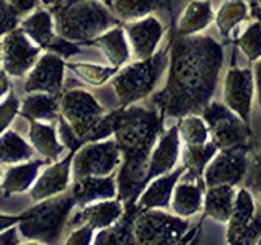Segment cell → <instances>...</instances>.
<instances>
[{
	"label": "cell",
	"mask_w": 261,
	"mask_h": 245,
	"mask_svg": "<svg viewBox=\"0 0 261 245\" xmlns=\"http://www.w3.org/2000/svg\"><path fill=\"white\" fill-rule=\"evenodd\" d=\"M224 47L211 36H176L168 46L167 80L152 96L163 119L201 114L216 93Z\"/></svg>",
	"instance_id": "6da1fadb"
},
{
	"label": "cell",
	"mask_w": 261,
	"mask_h": 245,
	"mask_svg": "<svg viewBox=\"0 0 261 245\" xmlns=\"http://www.w3.org/2000/svg\"><path fill=\"white\" fill-rule=\"evenodd\" d=\"M162 125L163 118L155 106L147 108L134 103L113 111V139L121 151L118 198L124 204H134L145 186L147 165Z\"/></svg>",
	"instance_id": "7a4b0ae2"
},
{
	"label": "cell",
	"mask_w": 261,
	"mask_h": 245,
	"mask_svg": "<svg viewBox=\"0 0 261 245\" xmlns=\"http://www.w3.org/2000/svg\"><path fill=\"white\" fill-rule=\"evenodd\" d=\"M116 24L119 20L101 0H75L54 10L56 33L75 44H87Z\"/></svg>",
	"instance_id": "3957f363"
},
{
	"label": "cell",
	"mask_w": 261,
	"mask_h": 245,
	"mask_svg": "<svg viewBox=\"0 0 261 245\" xmlns=\"http://www.w3.org/2000/svg\"><path fill=\"white\" fill-rule=\"evenodd\" d=\"M75 206V198L67 191L41 201H35V206L21 212L23 219L16 224L21 239H28L31 243L59 242Z\"/></svg>",
	"instance_id": "277c9868"
},
{
	"label": "cell",
	"mask_w": 261,
	"mask_h": 245,
	"mask_svg": "<svg viewBox=\"0 0 261 245\" xmlns=\"http://www.w3.org/2000/svg\"><path fill=\"white\" fill-rule=\"evenodd\" d=\"M168 65V47L157 51L147 59H137L111 77V87L116 93L119 106H129L153 93L163 72Z\"/></svg>",
	"instance_id": "5b68a950"
},
{
	"label": "cell",
	"mask_w": 261,
	"mask_h": 245,
	"mask_svg": "<svg viewBox=\"0 0 261 245\" xmlns=\"http://www.w3.org/2000/svg\"><path fill=\"white\" fill-rule=\"evenodd\" d=\"M190 229L186 217L162 209H142L134 219V242L141 245H175Z\"/></svg>",
	"instance_id": "8992f818"
},
{
	"label": "cell",
	"mask_w": 261,
	"mask_h": 245,
	"mask_svg": "<svg viewBox=\"0 0 261 245\" xmlns=\"http://www.w3.org/2000/svg\"><path fill=\"white\" fill-rule=\"evenodd\" d=\"M59 113L72 128L73 134L80 139V142L85 144L88 134L106 114V110L93 93L77 88L61 95Z\"/></svg>",
	"instance_id": "52a82bcc"
},
{
	"label": "cell",
	"mask_w": 261,
	"mask_h": 245,
	"mask_svg": "<svg viewBox=\"0 0 261 245\" xmlns=\"http://www.w3.org/2000/svg\"><path fill=\"white\" fill-rule=\"evenodd\" d=\"M202 119L209 128V137L220 149L248 144L251 129L239 114H235L227 105L211 102L201 113Z\"/></svg>",
	"instance_id": "ba28073f"
},
{
	"label": "cell",
	"mask_w": 261,
	"mask_h": 245,
	"mask_svg": "<svg viewBox=\"0 0 261 245\" xmlns=\"http://www.w3.org/2000/svg\"><path fill=\"white\" fill-rule=\"evenodd\" d=\"M121 165V151L114 139L92 141L82 144L73 154L72 175L73 180L82 177H103L114 174Z\"/></svg>",
	"instance_id": "9c48e42d"
},
{
	"label": "cell",
	"mask_w": 261,
	"mask_h": 245,
	"mask_svg": "<svg viewBox=\"0 0 261 245\" xmlns=\"http://www.w3.org/2000/svg\"><path fill=\"white\" fill-rule=\"evenodd\" d=\"M248 144L217 151L204 168V185H240L248 172Z\"/></svg>",
	"instance_id": "30bf717a"
},
{
	"label": "cell",
	"mask_w": 261,
	"mask_h": 245,
	"mask_svg": "<svg viewBox=\"0 0 261 245\" xmlns=\"http://www.w3.org/2000/svg\"><path fill=\"white\" fill-rule=\"evenodd\" d=\"M0 47H2L4 70L12 77L24 76L43 53V49L33 43L18 27L2 36Z\"/></svg>",
	"instance_id": "8fae6325"
},
{
	"label": "cell",
	"mask_w": 261,
	"mask_h": 245,
	"mask_svg": "<svg viewBox=\"0 0 261 245\" xmlns=\"http://www.w3.org/2000/svg\"><path fill=\"white\" fill-rule=\"evenodd\" d=\"M65 76L64 57L53 51L41 53L35 65L27 72L24 79V92L27 93H49L61 95Z\"/></svg>",
	"instance_id": "7c38bea8"
},
{
	"label": "cell",
	"mask_w": 261,
	"mask_h": 245,
	"mask_svg": "<svg viewBox=\"0 0 261 245\" xmlns=\"http://www.w3.org/2000/svg\"><path fill=\"white\" fill-rule=\"evenodd\" d=\"M253 96H255V76L251 69H230L225 76L224 100L235 114L250 125Z\"/></svg>",
	"instance_id": "4fadbf2b"
},
{
	"label": "cell",
	"mask_w": 261,
	"mask_h": 245,
	"mask_svg": "<svg viewBox=\"0 0 261 245\" xmlns=\"http://www.w3.org/2000/svg\"><path fill=\"white\" fill-rule=\"evenodd\" d=\"M75 151H69L64 159L47 163L43 172H39L35 183L28 190L33 201H41L51 196L65 193L70 186L72 180V160Z\"/></svg>",
	"instance_id": "5bb4252c"
},
{
	"label": "cell",
	"mask_w": 261,
	"mask_h": 245,
	"mask_svg": "<svg viewBox=\"0 0 261 245\" xmlns=\"http://www.w3.org/2000/svg\"><path fill=\"white\" fill-rule=\"evenodd\" d=\"M124 33L130 53L137 59H147V57L157 53V47L163 38L165 28L155 16L149 15L141 20L129 21L124 28Z\"/></svg>",
	"instance_id": "9a60e30c"
},
{
	"label": "cell",
	"mask_w": 261,
	"mask_h": 245,
	"mask_svg": "<svg viewBox=\"0 0 261 245\" xmlns=\"http://www.w3.org/2000/svg\"><path fill=\"white\" fill-rule=\"evenodd\" d=\"M179 154H181V139H179L178 125H173L167 131L160 133L157 142L153 145L145 172V185L152 178L173 170L178 163Z\"/></svg>",
	"instance_id": "2e32d148"
},
{
	"label": "cell",
	"mask_w": 261,
	"mask_h": 245,
	"mask_svg": "<svg viewBox=\"0 0 261 245\" xmlns=\"http://www.w3.org/2000/svg\"><path fill=\"white\" fill-rule=\"evenodd\" d=\"M124 203L119 198H108V200H100L88 203L75 214H70L67 226H80V224H88L92 226L95 231L100 229H106L113 226L116 220L124 214Z\"/></svg>",
	"instance_id": "e0dca14e"
},
{
	"label": "cell",
	"mask_w": 261,
	"mask_h": 245,
	"mask_svg": "<svg viewBox=\"0 0 261 245\" xmlns=\"http://www.w3.org/2000/svg\"><path fill=\"white\" fill-rule=\"evenodd\" d=\"M186 172V167L173 168L168 174H163L152 178L150 182L142 188V191L139 193L136 200V206L139 209H165L170 206L173 190L178 183V180L183 177Z\"/></svg>",
	"instance_id": "ac0fdd59"
},
{
	"label": "cell",
	"mask_w": 261,
	"mask_h": 245,
	"mask_svg": "<svg viewBox=\"0 0 261 245\" xmlns=\"http://www.w3.org/2000/svg\"><path fill=\"white\" fill-rule=\"evenodd\" d=\"M183 178L185 180H178L170 204L176 216L191 217L202 209L204 180L190 174V172H185Z\"/></svg>",
	"instance_id": "d6986e66"
},
{
	"label": "cell",
	"mask_w": 261,
	"mask_h": 245,
	"mask_svg": "<svg viewBox=\"0 0 261 245\" xmlns=\"http://www.w3.org/2000/svg\"><path fill=\"white\" fill-rule=\"evenodd\" d=\"M47 163H51V160L30 159L20 163H13L4 174L2 180H0V190H2L4 196L27 193L31 188V185L35 183L41 168L46 167Z\"/></svg>",
	"instance_id": "ffe728a7"
},
{
	"label": "cell",
	"mask_w": 261,
	"mask_h": 245,
	"mask_svg": "<svg viewBox=\"0 0 261 245\" xmlns=\"http://www.w3.org/2000/svg\"><path fill=\"white\" fill-rule=\"evenodd\" d=\"M73 198H75L77 204L85 206L88 203L100 201V200H108V198H118V183L114 174L96 177H82L73 180L72 191Z\"/></svg>",
	"instance_id": "44dd1931"
},
{
	"label": "cell",
	"mask_w": 261,
	"mask_h": 245,
	"mask_svg": "<svg viewBox=\"0 0 261 245\" xmlns=\"http://www.w3.org/2000/svg\"><path fill=\"white\" fill-rule=\"evenodd\" d=\"M87 46H93L100 49L113 67L121 69L130 59V47L127 43L126 33L124 28L119 27V24L111 27L110 30L103 31L100 36L88 41Z\"/></svg>",
	"instance_id": "7402d4cb"
},
{
	"label": "cell",
	"mask_w": 261,
	"mask_h": 245,
	"mask_svg": "<svg viewBox=\"0 0 261 245\" xmlns=\"http://www.w3.org/2000/svg\"><path fill=\"white\" fill-rule=\"evenodd\" d=\"M30 131L28 139L30 144L33 145L41 157L47 160H59L61 155L65 149V145L57 137V131L51 121H35L30 119Z\"/></svg>",
	"instance_id": "603a6c76"
},
{
	"label": "cell",
	"mask_w": 261,
	"mask_h": 245,
	"mask_svg": "<svg viewBox=\"0 0 261 245\" xmlns=\"http://www.w3.org/2000/svg\"><path fill=\"white\" fill-rule=\"evenodd\" d=\"M20 28L41 49H49L56 38L54 16L49 10H43V8H35L30 12L27 18L21 20Z\"/></svg>",
	"instance_id": "cb8c5ba5"
},
{
	"label": "cell",
	"mask_w": 261,
	"mask_h": 245,
	"mask_svg": "<svg viewBox=\"0 0 261 245\" xmlns=\"http://www.w3.org/2000/svg\"><path fill=\"white\" fill-rule=\"evenodd\" d=\"M214 21V10L209 0H191L178 20V36L198 35Z\"/></svg>",
	"instance_id": "d4e9b609"
},
{
	"label": "cell",
	"mask_w": 261,
	"mask_h": 245,
	"mask_svg": "<svg viewBox=\"0 0 261 245\" xmlns=\"http://www.w3.org/2000/svg\"><path fill=\"white\" fill-rule=\"evenodd\" d=\"M235 186L232 185H216L207 186L204 193L202 208L206 216L217 220V223H227L230 219L233 201H235Z\"/></svg>",
	"instance_id": "484cf974"
},
{
	"label": "cell",
	"mask_w": 261,
	"mask_h": 245,
	"mask_svg": "<svg viewBox=\"0 0 261 245\" xmlns=\"http://www.w3.org/2000/svg\"><path fill=\"white\" fill-rule=\"evenodd\" d=\"M61 95L49 93H28L23 98L20 106V114L24 119L35 121H56L59 118Z\"/></svg>",
	"instance_id": "4316f807"
},
{
	"label": "cell",
	"mask_w": 261,
	"mask_h": 245,
	"mask_svg": "<svg viewBox=\"0 0 261 245\" xmlns=\"http://www.w3.org/2000/svg\"><path fill=\"white\" fill-rule=\"evenodd\" d=\"M124 214H122L113 226L96 231L93 237V243L105 245V243H136L134 242V219L137 212L141 211L136 203L124 204Z\"/></svg>",
	"instance_id": "83f0119b"
},
{
	"label": "cell",
	"mask_w": 261,
	"mask_h": 245,
	"mask_svg": "<svg viewBox=\"0 0 261 245\" xmlns=\"http://www.w3.org/2000/svg\"><path fill=\"white\" fill-rule=\"evenodd\" d=\"M258 206L255 194H253L248 188H240L235 193V201H233V209L230 219L227 220V243H232V240L239 235L245 226L255 216Z\"/></svg>",
	"instance_id": "f1b7e54d"
},
{
	"label": "cell",
	"mask_w": 261,
	"mask_h": 245,
	"mask_svg": "<svg viewBox=\"0 0 261 245\" xmlns=\"http://www.w3.org/2000/svg\"><path fill=\"white\" fill-rule=\"evenodd\" d=\"M33 154H35L33 145L24 141L16 131L7 129L0 134V163L13 165L33 159Z\"/></svg>",
	"instance_id": "f546056e"
},
{
	"label": "cell",
	"mask_w": 261,
	"mask_h": 245,
	"mask_svg": "<svg viewBox=\"0 0 261 245\" xmlns=\"http://www.w3.org/2000/svg\"><path fill=\"white\" fill-rule=\"evenodd\" d=\"M163 0H113L111 10L121 21H136L157 12Z\"/></svg>",
	"instance_id": "4dcf8cb0"
},
{
	"label": "cell",
	"mask_w": 261,
	"mask_h": 245,
	"mask_svg": "<svg viewBox=\"0 0 261 245\" xmlns=\"http://www.w3.org/2000/svg\"><path fill=\"white\" fill-rule=\"evenodd\" d=\"M65 69H70L80 80L92 87H103L118 72V67H113V65L90 62H65Z\"/></svg>",
	"instance_id": "1f68e13d"
},
{
	"label": "cell",
	"mask_w": 261,
	"mask_h": 245,
	"mask_svg": "<svg viewBox=\"0 0 261 245\" xmlns=\"http://www.w3.org/2000/svg\"><path fill=\"white\" fill-rule=\"evenodd\" d=\"M248 7L245 0H225V4L219 8L217 15H214L216 24L222 36H228L230 31L247 18Z\"/></svg>",
	"instance_id": "d6a6232c"
},
{
	"label": "cell",
	"mask_w": 261,
	"mask_h": 245,
	"mask_svg": "<svg viewBox=\"0 0 261 245\" xmlns=\"http://www.w3.org/2000/svg\"><path fill=\"white\" fill-rule=\"evenodd\" d=\"M217 151L219 149L212 141H207L206 144H199V145H186L183 152V162L186 172L202 178L204 168L207 167V163L214 157Z\"/></svg>",
	"instance_id": "836d02e7"
},
{
	"label": "cell",
	"mask_w": 261,
	"mask_h": 245,
	"mask_svg": "<svg viewBox=\"0 0 261 245\" xmlns=\"http://www.w3.org/2000/svg\"><path fill=\"white\" fill-rule=\"evenodd\" d=\"M178 133L186 145H199L209 141V128L201 114H186L179 118Z\"/></svg>",
	"instance_id": "e575fe53"
},
{
	"label": "cell",
	"mask_w": 261,
	"mask_h": 245,
	"mask_svg": "<svg viewBox=\"0 0 261 245\" xmlns=\"http://www.w3.org/2000/svg\"><path fill=\"white\" fill-rule=\"evenodd\" d=\"M237 46L251 62H256L261 57V23H251L237 39Z\"/></svg>",
	"instance_id": "d590c367"
},
{
	"label": "cell",
	"mask_w": 261,
	"mask_h": 245,
	"mask_svg": "<svg viewBox=\"0 0 261 245\" xmlns=\"http://www.w3.org/2000/svg\"><path fill=\"white\" fill-rule=\"evenodd\" d=\"M20 106H21L20 98L15 96L12 92L8 93L7 98L0 102V134L10 128L15 118L20 114Z\"/></svg>",
	"instance_id": "8d00e7d4"
},
{
	"label": "cell",
	"mask_w": 261,
	"mask_h": 245,
	"mask_svg": "<svg viewBox=\"0 0 261 245\" xmlns=\"http://www.w3.org/2000/svg\"><path fill=\"white\" fill-rule=\"evenodd\" d=\"M259 237H261V208L256 209L253 219L232 240V245H253L258 242Z\"/></svg>",
	"instance_id": "74e56055"
},
{
	"label": "cell",
	"mask_w": 261,
	"mask_h": 245,
	"mask_svg": "<svg viewBox=\"0 0 261 245\" xmlns=\"http://www.w3.org/2000/svg\"><path fill=\"white\" fill-rule=\"evenodd\" d=\"M20 24V13L7 2L0 0V38Z\"/></svg>",
	"instance_id": "f35d334b"
},
{
	"label": "cell",
	"mask_w": 261,
	"mask_h": 245,
	"mask_svg": "<svg viewBox=\"0 0 261 245\" xmlns=\"http://www.w3.org/2000/svg\"><path fill=\"white\" fill-rule=\"evenodd\" d=\"M250 172H248V186L250 191L256 196L261 203V149L255 154L251 163H248Z\"/></svg>",
	"instance_id": "ab89813d"
},
{
	"label": "cell",
	"mask_w": 261,
	"mask_h": 245,
	"mask_svg": "<svg viewBox=\"0 0 261 245\" xmlns=\"http://www.w3.org/2000/svg\"><path fill=\"white\" fill-rule=\"evenodd\" d=\"M96 231L88 224H80V226H75V229L67 235V239H65V243L67 245H90L93 243V237H95Z\"/></svg>",
	"instance_id": "60d3db41"
},
{
	"label": "cell",
	"mask_w": 261,
	"mask_h": 245,
	"mask_svg": "<svg viewBox=\"0 0 261 245\" xmlns=\"http://www.w3.org/2000/svg\"><path fill=\"white\" fill-rule=\"evenodd\" d=\"M46 51H53V53L59 54L61 57H64V59H65V57L73 56L75 53H79L80 47L75 43H72V41H69V39H65V38L57 35L54 38V41L51 43V46H49V49H46Z\"/></svg>",
	"instance_id": "b9f144b4"
},
{
	"label": "cell",
	"mask_w": 261,
	"mask_h": 245,
	"mask_svg": "<svg viewBox=\"0 0 261 245\" xmlns=\"http://www.w3.org/2000/svg\"><path fill=\"white\" fill-rule=\"evenodd\" d=\"M21 243V234L18 226H12L0 232V245H18Z\"/></svg>",
	"instance_id": "7bdbcfd3"
},
{
	"label": "cell",
	"mask_w": 261,
	"mask_h": 245,
	"mask_svg": "<svg viewBox=\"0 0 261 245\" xmlns=\"http://www.w3.org/2000/svg\"><path fill=\"white\" fill-rule=\"evenodd\" d=\"M20 15H27L41 5V0H7Z\"/></svg>",
	"instance_id": "ee69618b"
},
{
	"label": "cell",
	"mask_w": 261,
	"mask_h": 245,
	"mask_svg": "<svg viewBox=\"0 0 261 245\" xmlns=\"http://www.w3.org/2000/svg\"><path fill=\"white\" fill-rule=\"evenodd\" d=\"M21 219H23V214H2V212H0V232L12 226H16Z\"/></svg>",
	"instance_id": "f6af8a7d"
},
{
	"label": "cell",
	"mask_w": 261,
	"mask_h": 245,
	"mask_svg": "<svg viewBox=\"0 0 261 245\" xmlns=\"http://www.w3.org/2000/svg\"><path fill=\"white\" fill-rule=\"evenodd\" d=\"M8 77H10V76H8L4 69L0 70V100H2L7 93L12 92V82Z\"/></svg>",
	"instance_id": "bcb514c9"
},
{
	"label": "cell",
	"mask_w": 261,
	"mask_h": 245,
	"mask_svg": "<svg viewBox=\"0 0 261 245\" xmlns=\"http://www.w3.org/2000/svg\"><path fill=\"white\" fill-rule=\"evenodd\" d=\"M253 76H255V85H256V90H258L259 105H261V57L256 61V67H255V72H253Z\"/></svg>",
	"instance_id": "7dc6e473"
},
{
	"label": "cell",
	"mask_w": 261,
	"mask_h": 245,
	"mask_svg": "<svg viewBox=\"0 0 261 245\" xmlns=\"http://www.w3.org/2000/svg\"><path fill=\"white\" fill-rule=\"evenodd\" d=\"M64 2H65V0H41V4L46 5V7H49L53 12L56 10V8H59Z\"/></svg>",
	"instance_id": "c3c4849f"
},
{
	"label": "cell",
	"mask_w": 261,
	"mask_h": 245,
	"mask_svg": "<svg viewBox=\"0 0 261 245\" xmlns=\"http://www.w3.org/2000/svg\"><path fill=\"white\" fill-rule=\"evenodd\" d=\"M70 2H75V0H65L64 4H70ZM101 2H103V4H106V5H108V7H111L113 0H101Z\"/></svg>",
	"instance_id": "681fc988"
},
{
	"label": "cell",
	"mask_w": 261,
	"mask_h": 245,
	"mask_svg": "<svg viewBox=\"0 0 261 245\" xmlns=\"http://www.w3.org/2000/svg\"><path fill=\"white\" fill-rule=\"evenodd\" d=\"M0 64H2V47H0Z\"/></svg>",
	"instance_id": "f907efd6"
},
{
	"label": "cell",
	"mask_w": 261,
	"mask_h": 245,
	"mask_svg": "<svg viewBox=\"0 0 261 245\" xmlns=\"http://www.w3.org/2000/svg\"><path fill=\"white\" fill-rule=\"evenodd\" d=\"M256 243H259V245H261V237H259V239H258V242H256Z\"/></svg>",
	"instance_id": "816d5d0a"
},
{
	"label": "cell",
	"mask_w": 261,
	"mask_h": 245,
	"mask_svg": "<svg viewBox=\"0 0 261 245\" xmlns=\"http://www.w3.org/2000/svg\"><path fill=\"white\" fill-rule=\"evenodd\" d=\"M258 2H259V4H261V0H258Z\"/></svg>",
	"instance_id": "f5cc1de1"
}]
</instances>
